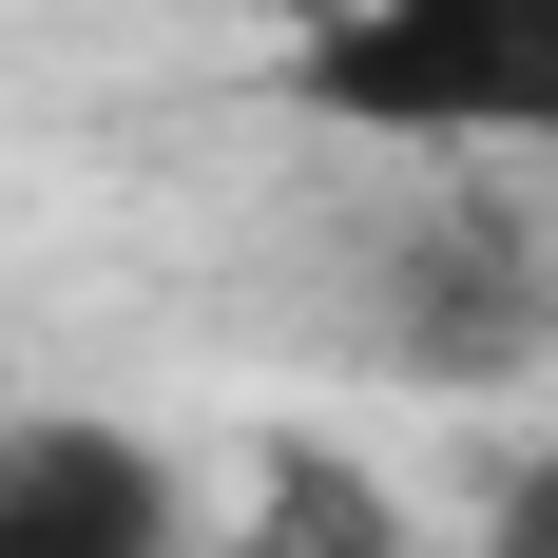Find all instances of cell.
Wrapping results in <instances>:
<instances>
[{"instance_id": "3", "label": "cell", "mask_w": 558, "mask_h": 558, "mask_svg": "<svg viewBox=\"0 0 558 558\" xmlns=\"http://www.w3.org/2000/svg\"><path fill=\"white\" fill-rule=\"evenodd\" d=\"M482 558H558V424L501 462V501H482Z\"/></svg>"}, {"instance_id": "2", "label": "cell", "mask_w": 558, "mask_h": 558, "mask_svg": "<svg viewBox=\"0 0 558 558\" xmlns=\"http://www.w3.org/2000/svg\"><path fill=\"white\" fill-rule=\"evenodd\" d=\"M0 558H193L173 462L97 404H20L0 424Z\"/></svg>"}, {"instance_id": "4", "label": "cell", "mask_w": 558, "mask_h": 558, "mask_svg": "<svg viewBox=\"0 0 558 558\" xmlns=\"http://www.w3.org/2000/svg\"><path fill=\"white\" fill-rule=\"evenodd\" d=\"M251 20H308V0H251Z\"/></svg>"}, {"instance_id": "1", "label": "cell", "mask_w": 558, "mask_h": 558, "mask_svg": "<svg viewBox=\"0 0 558 558\" xmlns=\"http://www.w3.org/2000/svg\"><path fill=\"white\" fill-rule=\"evenodd\" d=\"M270 77L366 155H558V0H308Z\"/></svg>"}]
</instances>
